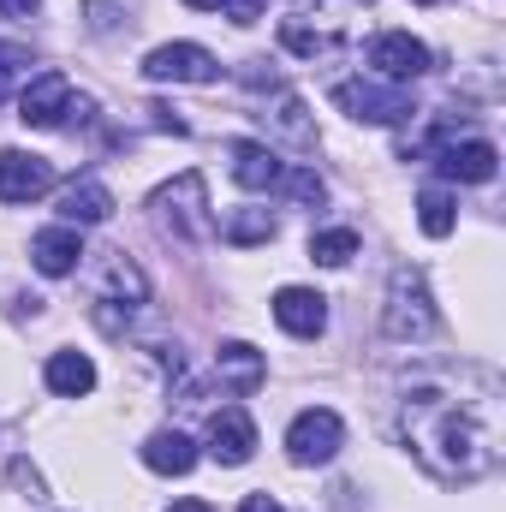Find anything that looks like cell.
<instances>
[{
	"instance_id": "25",
	"label": "cell",
	"mask_w": 506,
	"mask_h": 512,
	"mask_svg": "<svg viewBox=\"0 0 506 512\" xmlns=\"http://www.w3.org/2000/svg\"><path fill=\"white\" fill-rule=\"evenodd\" d=\"M280 185H286V197H292V203H304V209H316V203L328 197V185H322V179H316L310 167H298V173H286Z\"/></svg>"
},
{
	"instance_id": "14",
	"label": "cell",
	"mask_w": 506,
	"mask_h": 512,
	"mask_svg": "<svg viewBox=\"0 0 506 512\" xmlns=\"http://www.w3.org/2000/svg\"><path fill=\"white\" fill-rule=\"evenodd\" d=\"M96 292H102V304H126L131 310V304L149 298V280L126 251H102L96 256Z\"/></svg>"
},
{
	"instance_id": "19",
	"label": "cell",
	"mask_w": 506,
	"mask_h": 512,
	"mask_svg": "<svg viewBox=\"0 0 506 512\" xmlns=\"http://www.w3.org/2000/svg\"><path fill=\"white\" fill-rule=\"evenodd\" d=\"M48 387H54L60 399H84V393L96 387V364H90L84 352H54V358H48Z\"/></svg>"
},
{
	"instance_id": "20",
	"label": "cell",
	"mask_w": 506,
	"mask_h": 512,
	"mask_svg": "<svg viewBox=\"0 0 506 512\" xmlns=\"http://www.w3.org/2000/svg\"><path fill=\"white\" fill-rule=\"evenodd\" d=\"M215 233H221L227 245H268V239H274V215H268V209H227V215L215 221Z\"/></svg>"
},
{
	"instance_id": "11",
	"label": "cell",
	"mask_w": 506,
	"mask_h": 512,
	"mask_svg": "<svg viewBox=\"0 0 506 512\" xmlns=\"http://www.w3.org/2000/svg\"><path fill=\"white\" fill-rule=\"evenodd\" d=\"M274 322H280L286 334H298V340H316V334L328 328V298L310 292V286H280V292H274Z\"/></svg>"
},
{
	"instance_id": "29",
	"label": "cell",
	"mask_w": 506,
	"mask_h": 512,
	"mask_svg": "<svg viewBox=\"0 0 506 512\" xmlns=\"http://www.w3.org/2000/svg\"><path fill=\"white\" fill-rule=\"evenodd\" d=\"M185 6H197V12H221L227 0H185Z\"/></svg>"
},
{
	"instance_id": "26",
	"label": "cell",
	"mask_w": 506,
	"mask_h": 512,
	"mask_svg": "<svg viewBox=\"0 0 506 512\" xmlns=\"http://www.w3.org/2000/svg\"><path fill=\"white\" fill-rule=\"evenodd\" d=\"M42 0H0V18H30Z\"/></svg>"
},
{
	"instance_id": "15",
	"label": "cell",
	"mask_w": 506,
	"mask_h": 512,
	"mask_svg": "<svg viewBox=\"0 0 506 512\" xmlns=\"http://www.w3.org/2000/svg\"><path fill=\"white\" fill-rule=\"evenodd\" d=\"M60 215H66V227H96V221L114 215V191L102 179H72L66 197H60Z\"/></svg>"
},
{
	"instance_id": "21",
	"label": "cell",
	"mask_w": 506,
	"mask_h": 512,
	"mask_svg": "<svg viewBox=\"0 0 506 512\" xmlns=\"http://www.w3.org/2000/svg\"><path fill=\"white\" fill-rule=\"evenodd\" d=\"M262 120L280 131L298 155H310V149H316V126H310V114H304V102H298V96H280V102H274V114H262Z\"/></svg>"
},
{
	"instance_id": "30",
	"label": "cell",
	"mask_w": 506,
	"mask_h": 512,
	"mask_svg": "<svg viewBox=\"0 0 506 512\" xmlns=\"http://www.w3.org/2000/svg\"><path fill=\"white\" fill-rule=\"evenodd\" d=\"M417 6H435V0H417Z\"/></svg>"
},
{
	"instance_id": "9",
	"label": "cell",
	"mask_w": 506,
	"mask_h": 512,
	"mask_svg": "<svg viewBox=\"0 0 506 512\" xmlns=\"http://www.w3.org/2000/svg\"><path fill=\"white\" fill-rule=\"evenodd\" d=\"M54 191V167L24 149H0V203H36Z\"/></svg>"
},
{
	"instance_id": "7",
	"label": "cell",
	"mask_w": 506,
	"mask_h": 512,
	"mask_svg": "<svg viewBox=\"0 0 506 512\" xmlns=\"http://www.w3.org/2000/svg\"><path fill=\"white\" fill-rule=\"evenodd\" d=\"M364 60H370V72H376V78H393V84H411V78H423V72H429V48H423L411 30H381Z\"/></svg>"
},
{
	"instance_id": "13",
	"label": "cell",
	"mask_w": 506,
	"mask_h": 512,
	"mask_svg": "<svg viewBox=\"0 0 506 512\" xmlns=\"http://www.w3.org/2000/svg\"><path fill=\"white\" fill-rule=\"evenodd\" d=\"M72 108V84H66V72H42V78H30L24 84V102H18V120L24 126H60V114Z\"/></svg>"
},
{
	"instance_id": "10",
	"label": "cell",
	"mask_w": 506,
	"mask_h": 512,
	"mask_svg": "<svg viewBox=\"0 0 506 512\" xmlns=\"http://www.w3.org/2000/svg\"><path fill=\"white\" fill-rule=\"evenodd\" d=\"M209 453L221 459V465H245L256 453V423L245 405H221L215 417H209Z\"/></svg>"
},
{
	"instance_id": "23",
	"label": "cell",
	"mask_w": 506,
	"mask_h": 512,
	"mask_svg": "<svg viewBox=\"0 0 506 512\" xmlns=\"http://www.w3.org/2000/svg\"><path fill=\"white\" fill-rule=\"evenodd\" d=\"M310 256H316L322 268H346V262L358 256V233H352V227H334V233H316V239H310Z\"/></svg>"
},
{
	"instance_id": "24",
	"label": "cell",
	"mask_w": 506,
	"mask_h": 512,
	"mask_svg": "<svg viewBox=\"0 0 506 512\" xmlns=\"http://www.w3.org/2000/svg\"><path fill=\"white\" fill-rule=\"evenodd\" d=\"M30 66H36V54L24 42H0V102L18 90V78H30Z\"/></svg>"
},
{
	"instance_id": "17",
	"label": "cell",
	"mask_w": 506,
	"mask_h": 512,
	"mask_svg": "<svg viewBox=\"0 0 506 512\" xmlns=\"http://www.w3.org/2000/svg\"><path fill=\"white\" fill-rule=\"evenodd\" d=\"M78 256H84V245H78V227H48V233H36L30 239V262L42 268V274H72L78 268Z\"/></svg>"
},
{
	"instance_id": "4",
	"label": "cell",
	"mask_w": 506,
	"mask_h": 512,
	"mask_svg": "<svg viewBox=\"0 0 506 512\" xmlns=\"http://www.w3.org/2000/svg\"><path fill=\"white\" fill-rule=\"evenodd\" d=\"M340 441H346V423H340V411H328V405L298 411L292 429H286V453H292V465H328V459L340 453Z\"/></svg>"
},
{
	"instance_id": "16",
	"label": "cell",
	"mask_w": 506,
	"mask_h": 512,
	"mask_svg": "<svg viewBox=\"0 0 506 512\" xmlns=\"http://www.w3.org/2000/svg\"><path fill=\"white\" fill-rule=\"evenodd\" d=\"M143 465L161 471V477H185V471L197 465V441H191L185 429H155V435L143 441Z\"/></svg>"
},
{
	"instance_id": "27",
	"label": "cell",
	"mask_w": 506,
	"mask_h": 512,
	"mask_svg": "<svg viewBox=\"0 0 506 512\" xmlns=\"http://www.w3.org/2000/svg\"><path fill=\"white\" fill-rule=\"evenodd\" d=\"M239 512H280V501H274V495H251Z\"/></svg>"
},
{
	"instance_id": "3",
	"label": "cell",
	"mask_w": 506,
	"mask_h": 512,
	"mask_svg": "<svg viewBox=\"0 0 506 512\" xmlns=\"http://www.w3.org/2000/svg\"><path fill=\"white\" fill-rule=\"evenodd\" d=\"M387 334L393 340H429L435 334V304L417 268H393L387 280Z\"/></svg>"
},
{
	"instance_id": "6",
	"label": "cell",
	"mask_w": 506,
	"mask_h": 512,
	"mask_svg": "<svg viewBox=\"0 0 506 512\" xmlns=\"http://www.w3.org/2000/svg\"><path fill=\"white\" fill-rule=\"evenodd\" d=\"M221 72V60L203 48V42H167L143 60V78L149 84H209Z\"/></svg>"
},
{
	"instance_id": "2",
	"label": "cell",
	"mask_w": 506,
	"mask_h": 512,
	"mask_svg": "<svg viewBox=\"0 0 506 512\" xmlns=\"http://www.w3.org/2000/svg\"><path fill=\"white\" fill-rule=\"evenodd\" d=\"M149 209H155V221H161L173 239H191V245L215 239V215H209V185H203V173H179L173 185H161V191L149 197Z\"/></svg>"
},
{
	"instance_id": "28",
	"label": "cell",
	"mask_w": 506,
	"mask_h": 512,
	"mask_svg": "<svg viewBox=\"0 0 506 512\" xmlns=\"http://www.w3.org/2000/svg\"><path fill=\"white\" fill-rule=\"evenodd\" d=\"M167 512H215V507H209V501H173Z\"/></svg>"
},
{
	"instance_id": "5",
	"label": "cell",
	"mask_w": 506,
	"mask_h": 512,
	"mask_svg": "<svg viewBox=\"0 0 506 512\" xmlns=\"http://www.w3.org/2000/svg\"><path fill=\"white\" fill-rule=\"evenodd\" d=\"M334 102H340L352 120H364V126H399V120H411V114H417V108H411V96H405L399 84H376V78L334 84Z\"/></svg>"
},
{
	"instance_id": "22",
	"label": "cell",
	"mask_w": 506,
	"mask_h": 512,
	"mask_svg": "<svg viewBox=\"0 0 506 512\" xmlns=\"http://www.w3.org/2000/svg\"><path fill=\"white\" fill-rule=\"evenodd\" d=\"M453 221H459V215H453V197H447V191H423V197H417V227H423L429 239H447Z\"/></svg>"
},
{
	"instance_id": "12",
	"label": "cell",
	"mask_w": 506,
	"mask_h": 512,
	"mask_svg": "<svg viewBox=\"0 0 506 512\" xmlns=\"http://www.w3.org/2000/svg\"><path fill=\"white\" fill-rule=\"evenodd\" d=\"M227 167H233V179H239L245 191H274V185L286 179V161H280L268 143H251V137H233V143H227Z\"/></svg>"
},
{
	"instance_id": "1",
	"label": "cell",
	"mask_w": 506,
	"mask_h": 512,
	"mask_svg": "<svg viewBox=\"0 0 506 512\" xmlns=\"http://www.w3.org/2000/svg\"><path fill=\"white\" fill-rule=\"evenodd\" d=\"M405 441L411 453L441 477V483H477L495 471L501 459V423H495V387L483 382V393H453L441 382L405 387L399 405Z\"/></svg>"
},
{
	"instance_id": "18",
	"label": "cell",
	"mask_w": 506,
	"mask_h": 512,
	"mask_svg": "<svg viewBox=\"0 0 506 512\" xmlns=\"http://www.w3.org/2000/svg\"><path fill=\"white\" fill-rule=\"evenodd\" d=\"M215 376L233 387V393H251V387H262L268 364H262V352H256V346H245V340H227V346L215 352Z\"/></svg>"
},
{
	"instance_id": "8",
	"label": "cell",
	"mask_w": 506,
	"mask_h": 512,
	"mask_svg": "<svg viewBox=\"0 0 506 512\" xmlns=\"http://www.w3.org/2000/svg\"><path fill=\"white\" fill-rule=\"evenodd\" d=\"M435 167L441 179H459V185H489L495 167H501V149L489 137H465V143H441L435 149Z\"/></svg>"
}]
</instances>
